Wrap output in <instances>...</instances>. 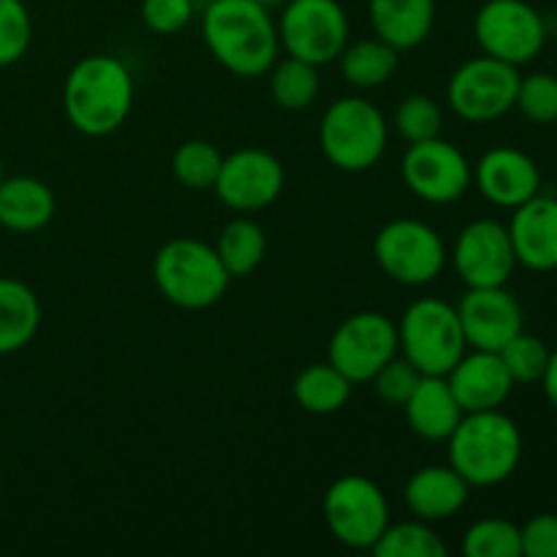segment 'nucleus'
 Here are the masks:
<instances>
[{"label":"nucleus","instance_id":"1","mask_svg":"<svg viewBox=\"0 0 557 557\" xmlns=\"http://www.w3.org/2000/svg\"><path fill=\"white\" fill-rule=\"evenodd\" d=\"M201 38L234 76L253 79L277 60V25L261 0H212L201 14Z\"/></svg>","mask_w":557,"mask_h":557},{"label":"nucleus","instance_id":"17","mask_svg":"<svg viewBox=\"0 0 557 557\" xmlns=\"http://www.w3.org/2000/svg\"><path fill=\"white\" fill-rule=\"evenodd\" d=\"M473 180L482 196L493 205L515 210L542 188V172L528 152L517 147H493L473 166Z\"/></svg>","mask_w":557,"mask_h":557},{"label":"nucleus","instance_id":"28","mask_svg":"<svg viewBox=\"0 0 557 557\" xmlns=\"http://www.w3.org/2000/svg\"><path fill=\"white\" fill-rule=\"evenodd\" d=\"M321 79H319V65L308 63L288 54L270 69V92L272 101L286 112H302V109L313 107L319 98Z\"/></svg>","mask_w":557,"mask_h":557},{"label":"nucleus","instance_id":"26","mask_svg":"<svg viewBox=\"0 0 557 557\" xmlns=\"http://www.w3.org/2000/svg\"><path fill=\"white\" fill-rule=\"evenodd\" d=\"M397 54L400 52L381 38H362L357 44H346L337 60H341V74L348 85L359 90H373L395 76L397 63H400Z\"/></svg>","mask_w":557,"mask_h":557},{"label":"nucleus","instance_id":"22","mask_svg":"<svg viewBox=\"0 0 557 557\" xmlns=\"http://www.w3.org/2000/svg\"><path fill=\"white\" fill-rule=\"evenodd\" d=\"M375 38L403 49H417L433 33L435 0H370Z\"/></svg>","mask_w":557,"mask_h":557},{"label":"nucleus","instance_id":"36","mask_svg":"<svg viewBox=\"0 0 557 557\" xmlns=\"http://www.w3.org/2000/svg\"><path fill=\"white\" fill-rule=\"evenodd\" d=\"M422 381V373L408 362L406 357L403 359H389L379 373L373 375L370 384L375 386V395L386 403V406H406L408 397L413 395V389Z\"/></svg>","mask_w":557,"mask_h":557},{"label":"nucleus","instance_id":"33","mask_svg":"<svg viewBox=\"0 0 557 557\" xmlns=\"http://www.w3.org/2000/svg\"><path fill=\"white\" fill-rule=\"evenodd\" d=\"M395 125L397 134L408 141V145H417V141H428L441 136V125H444V114L441 107L430 96H408L403 98L400 107L395 112Z\"/></svg>","mask_w":557,"mask_h":557},{"label":"nucleus","instance_id":"5","mask_svg":"<svg viewBox=\"0 0 557 557\" xmlns=\"http://www.w3.org/2000/svg\"><path fill=\"white\" fill-rule=\"evenodd\" d=\"M400 351L422 375H446L466 354L460 315L441 297L411 302L397 324Z\"/></svg>","mask_w":557,"mask_h":557},{"label":"nucleus","instance_id":"4","mask_svg":"<svg viewBox=\"0 0 557 557\" xmlns=\"http://www.w3.org/2000/svg\"><path fill=\"white\" fill-rule=\"evenodd\" d=\"M152 277L166 302L183 310H207L226 294L232 275L212 245L177 237L161 245L152 261Z\"/></svg>","mask_w":557,"mask_h":557},{"label":"nucleus","instance_id":"7","mask_svg":"<svg viewBox=\"0 0 557 557\" xmlns=\"http://www.w3.org/2000/svg\"><path fill=\"white\" fill-rule=\"evenodd\" d=\"M373 253L386 277L403 286H428L446 267L444 239L430 223L417 218L386 223L375 234Z\"/></svg>","mask_w":557,"mask_h":557},{"label":"nucleus","instance_id":"18","mask_svg":"<svg viewBox=\"0 0 557 557\" xmlns=\"http://www.w3.org/2000/svg\"><path fill=\"white\" fill-rule=\"evenodd\" d=\"M446 381L462 413L495 411L509 400L515 389L504 359L495 351H476V348L473 354H462L460 362L446 373Z\"/></svg>","mask_w":557,"mask_h":557},{"label":"nucleus","instance_id":"27","mask_svg":"<svg viewBox=\"0 0 557 557\" xmlns=\"http://www.w3.org/2000/svg\"><path fill=\"white\" fill-rule=\"evenodd\" d=\"M223 267L232 277H248L267 256V234L250 218H234L218 234L215 245Z\"/></svg>","mask_w":557,"mask_h":557},{"label":"nucleus","instance_id":"20","mask_svg":"<svg viewBox=\"0 0 557 557\" xmlns=\"http://www.w3.org/2000/svg\"><path fill=\"white\" fill-rule=\"evenodd\" d=\"M403 498L417 520H449L457 511L466 509L468 498H471V484L451 466H428L419 468L408 479Z\"/></svg>","mask_w":557,"mask_h":557},{"label":"nucleus","instance_id":"30","mask_svg":"<svg viewBox=\"0 0 557 557\" xmlns=\"http://www.w3.org/2000/svg\"><path fill=\"white\" fill-rule=\"evenodd\" d=\"M223 156L215 145L205 139H190L174 150L172 172L183 188L188 190H210L215 188V180L221 174Z\"/></svg>","mask_w":557,"mask_h":557},{"label":"nucleus","instance_id":"23","mask_svg":"<svg viewBox=\"0 0 557 557\" xmlns=\"http://www.w3.org/2000/svg\"><path fill=\"white\" fill-rule=\"evenodd\" d=\"M54 218V194L36 177H5L0 183V226L14 234L41 232Z\"/></svg>","mask_w":557,"mask_h":557},{"label":"nucleus","instance_id":"8","mask_svg":"<svg viewBox=\"0 0 557 557\" xmlns=\"http://www.w3.org/2000/svg\"><path fill=\"white\" fill-rule=\"evenodd\" d=\"M324 520L341 544L351 549H373L389 525V504L373 479L348 473L326 490Z\"/></svg>","mask_w":557,"mask_h":557},{"label":"nucleus","instance_id":"34","mask_svg":"<svg viewBox=\"0 0 557 557\" xmlns=\"http://www.w3.org/2000/svg\"><path fill=\"white\" fill-rule=\"evenodd\" d=\"M33 38V22L22 0H0V69L25 58Z\"/></svg>","mask_w":557,"mask_h":557},{"label":"nucleus","instance_id":"32","mask_svg":"<svg viewBox=\"0 0 557 557\" xmlns=\"http://www.w3.org/2000/svg\"><path fill=\"white\" fill-rule=\"evenodd\" d=\"M498 357L504 359L506 370H509L511 381L517 384H539L547 370L549 362V348L544 346L542 337L528 335L525 330L520 335L511 337L504 348L498 351Z\"/></svg>","mask_w":557,"mask_h":557},{"label":"nucleus","instance_id":"39","mask_svg":"<svg viewBox=\"0 0 557 557\" xmlns=\"http://www.w3.org/2000/svg\"><path fill=\"white\" fill-rule=\"evenodd\" d=\"M542 386H544V395H547V400L557 408V351L549 354L547 370H544V375H542Z\"/></svg>","mask_w":557,"mask_h":557},{"label":"nucleus","instance_id":"15","mask_svg":"<svg viewBox=\"0 0 557 557\" xmlns=\"http://www.w3.org/2000/svg\"><path fill=\"white\" fill-rule=\"evenodd\" d=\"M451 261L468 288L506 286L517 267L509 228L493 218L468 223L457 237Z\"/></svg>","mask_w":557,"mask_h":557},{"label":"nucleus","instance_id":"24","mask_svg":"<svg viewBox=\"0 0 557 557\" xmlns=\"http://www.w3.org/2000/svg\"><path fill=\"white\" fill-rule=\"evenodd\" d=\"M41 326V302L27 283L0 277V357L22 351Z\"/></svg>","mask_w":557,"mask_h":557},{"label":"nucleus","instance_id":"40","mask_svg":"<svg viewBox=\"0 0 557 557\" xmlns=\"http://www.w3.org/2000/svg\"><path fill=\"white\" fill-rule=\"evenodd\" d=\"M5 180V169H3V158H0V183Z\"/></svg>","mask_w":557,"mask_h":557},{"label":"nucleus","instance_id":"2","mask_svg":"<svg viewBox=\"0 0 557 557\" xmlns=\"http://www.w3.org/2000/svg\"><path fill=\"white\" fill-rule=\"evenodd\" d=\"M134 109V76L112 54L82 58L63 85V112L85 136H109L128 120Z\"/></svg>","mask_w":557,"mask_h":557},{"label":"nucleus","instance_id":"11","mask_svg":"<svg viewBox=\"0 0 557 557\" xmlns=\"http://www.w3.org/2000/svg\"><path fill=\"white\" fill-rule=\"evenodd\" d=\"M277 38L292 58L326 65L348 44V16L337 0H288Z\"/></svg>","mask_w":557,"mask_h":557},{"label":"nucleus","instance_id":"3","mask_svg":"<svg viewBox=\"0 0 557 557\" xmlns=\"http://www.w3.org/2000/svg\"><path fill=\"white\" fill-rule=\"evenodd\" d=\"M449 444V466L471 487H495L517 471L522 460V433L500 408L462 413Z\"/></svg>","mask_w":557,"mask_h":557},{"label":"nucleus","instance_id":"12","mask_svg":"<svg viewBox=\"0 0 557 557\" xmlns=\"http://www.w3.org/2000/svg\"><path fill=\"white\" fill-rule=\"evenodd\" d=\"M400 351L397 324H392L384 313L362 310L343 321L330 337V359L351 384H368L389 359Z\"/></svg>","mask_w":557,"mask_h":557},{"label":"nucleus","instance_id":"29","mask_svg":"<svg viewBox=\"0 0 557 557\" xmlns=\"http://www.w3.org/2000/svg\"><path fill=\"white\" fill-rule=\"evenodd\" d=\"M373 553L379 557H444L446 544L424 520L397 522V525L389 522L373 544Z\"/></svg>","mask_w":557,"mask_h":557},{"label":"nucleus","instance_id":"16","mask_svg":"<svg viewBox=\"0 0 557 557\" xmlns=\"http://www.w3.org/2000/svg\"><path fill=\"white\" fill-rule=\"evenodd\" d=\"M462 335L476 351L498 354L506 343L522 332V308L506 286L468 288L457 305Z\"/></svg>","mask_w":557,"mask_h":557},{"label":"nucleus","instance_id":"21","mask_svg":"<svg viewBox=\"0 0 557 557\" xmlns=\"http://www.w3.org/2000/svg\"><path fill=\"white\" fill-rule=\"evenodd\" d=\"M408 428L424 441H446L462 419V408L451 395L446 375H422L419 386L403 406Z\"/></svg>","mask_w":557,"mask_h":557},{"label":"nucleus","instance_id":"35","mask_svg":"<svg viewBox=\"0 0 557 557\" xmlns=\"http://www.w3.org/2000/svg\"><path fill=\"white\" fill-rule=\"evenodd\" d=\"M515 107L539 125L557 123V76L544 74V71L520 76Z\"/></svg>","mask_w":557,"mask_h":557},{"label":"nucleus","instance_id":"37","mask_svg":"<svg viewBox=\"0 0 557 557\" xmlns=\"http://www.w3.org/2000/svg\"><path fill=\"white\" fill-rule=\"evenodd\" d=\"M194 16V0H141V22L158 36L185 30Z\"/></svg>","mask_w":557,"mask_h":557},{"label":"nucleus","instance_id":"9","mask_svg":"<svg viewBox=\"0 0 557 557\" xmlns=\"http://www.w3.org/2000/svg\"><path fill=\"white\" fill-rule=\"evenodd\" d=\"M473 36L484 54L520 69L547 44V22L525 0H487L473 16Z\"/></svg>","mask_w":557,"mask_h":557},{"label":"nucleus","instance_id":"10","mask_svg":"<svg viewBox=\"0 0 557 557\" xmlns=\"http://www.w3.org/2000/svg\"><path fill=\"white\" fill-rule=\"evenodd\" d=\"M520 71L498 58H473L451 74L446 98L468 123H493L515 109Z\"/></svg>","mask_w":557,"mask_h":557},{"label":"nucleus","instance_id":"6","mask_svg":"<svg viewBox=\"0 0 557 557\" xmlns=\"http://www.w3.org/2000/svg\"><path fill=\"white\" fill-rule=\"evenodd\" d=\"M319 141L335 169L368 172L386 150V120L381 109L364 98H337L321 117Z\"/></svg>","mask_w":557,"mask_h":557},{"label":"nucleus","instance_id":"14","mask_svg":"<svg viewBox=\"0 0 557 557\" xmlns=\"http://www.w3.org/2000/svg\"><path fill=\"white\" fill-rule=\"evenodd\" d=\"M283 183H286L283 163L272 152L243 147L223 158L215 194L228 210L250 215V212L267 210L281 196Z\"/></svg>","mask_w":557,"mask_h":557},{"label":"nucleus","instance_id":"38","mask_svg":"<svg viewBox=\"0 0 557 557\" xmlns=\"http://www.w3.org/2000/svg\"><path fill=\"white\" fill-rule=\"evenodd\" d=\"M522 555L557 557V515H536L520 528Z\"/></svg>","mask_w":557,"mask_h":557},{"label":"nucleus","instance_id":"19","mask_svg":"<svg viewBox=\"0 0 557 557\" xmlns=\"http://www.w3.org/2000/svg\"><path fill=\"white\" fill-rule=\"evenodd\" d=\"M517 264L533 272L557 270V199L536 194L515 207L509 226Z\"/></svg>","mask_w":557,"mask_h":557},{"label":"nucleus","instance_id":"13","mask_svg":"<svg viewBox=\"0 0 557 557\" xmlns=\"http://www.w3.org/2000/svg\"><path fill=\"white\" fill-rule=\"evenodd\" d=\"M400 172L408 190L428 205H451L473 183V166L466 152L441 136L408 147Z\"/></svg>","mask_w":557,"mask_h":557},{"label":"nucleus","instance_id":"25","mask_svg":"<svg viewBox=\"0 0 557 557\" xmlns=\"http://www.w3.org/2000/svg\"><path fill=\"white\" fill-rule=\"evenodd\" d=\"M354 384L332 362H319L305 368L294 379V400L302 411L315 417L337 413L351 397Z\"/></svg>","mask_w":557,"mask_h":557},{"label":"nucleus","instance_id":"31","mask_svg":"<svg viewBox=\"0 0 557 557\" xmlns=\"http://www.w3.org/2000/svg\"><path fill=\"white\" fill-rule=\"evenodd\" d=\"M462 553L468 557H522L520 528L500 517L473 522L462 536Z\"/></svg>","mask_w":557,"mask_h":557}]
</instances>
